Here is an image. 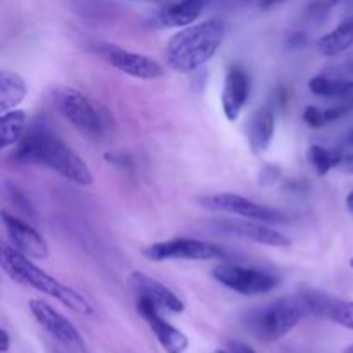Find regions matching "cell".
<instances>
[{
	"label": "cell",
	"mask_w": 353,
	"mask_h": 353,
	"mask_svg": "<svg viewBox=\"0 0 353 353\" xmlns=\"http://www.w3.org/2000/svg\"><path fill=\"white\" fill-rule=\"evenodd\" d=\"M12 159L19 164L43 165L52 169L74 185L90 186L93 183L88 164L43 124L28 128L14 150Z\"/></svg>",
	"instance_id": "1"
},
{
	"label": "cell",
	"mask_w": 353,
	"mask_h": 353,
	"mask_svg": "<svg viewBox=\"0 0 353 353\" xmlns=\"http://www.w3.org/2000/svg\"><path fill=\"white\" fill-rule=\"evenodd\" d=\"M0 262H2L3 272L12 281L19 283L23 286H30V288L37 290V292L43 293V295L59 300L62 305L71 309L72 312H78L90 317L97 314L93 303L85 295H81L74 288L64 285L59 279H55L54 276L45 272L28 255L21 254L12 245H3Z\"/></svg>",
	"instance_id": "2"
},
{
	"label": "cell",
	"mask_w": 353,
	"mask_h": 353,
	"mask_svg": "<svg viewBox=\"0 0 353 353\" xmlns=\"http://www.w3.org/2000/svg\"><path fill=\"white\" fill-rule=\"evenodd\" d=\"M226 37V26L219 19L193 23L172 34L165 45V61L174 71L193 72L216 55Z\"/></svg>",
	"instance_id": "3"
},
{
	"label": "cell",
	"mask_w": 353,
	"mask_h": 353,
	"mask_svg": "<svg viewBox=\"0 0 353 353\" xmlns=\"http://www.w3.org/2000/svg\"><path fill=\"white\" fill-rule=\"evenodd\" d=\"M310 314L305 295L286 296L250 310L243 324L259 341L272 343L285 338L300 321Z\"/></svg>",
	"instance_id": "4"
},
{
	"label": "cell",
	"mask_w": 353,
	"mask_h": 353,
	"mask_svg": "<svg viewBox=\"0 0 353 353\" xmlns=\"http://www.w3.org/2000/svg\"><path fill=\"white\" fill-rule=\"evenodd\" d=\"M50 102L59 114L86 137H100L102 119L93 103L72 86H55L50 92Z\"/></svg>",
	"instance_id": "5"
},
{
	"label": "cell",
	"mask_w": 353,
	"mask_h": 353,
	"mask_svg": "<svg viewBox=\"0 0 353 353\" xmlns=\"http://www.w3.org/2000/svg\"><path fill=\"white\" fill-rule=\"evenodd\" d=\"M145 259L152 262L165 261H224L226 250L209 241L196 238H172L165 241H155L141 250Z\"/></svg>",
	"instance_id": "6"
},
{
	"label": "cell",
	"mask_w": 353,
	"mask_h": 353,
	"mask_svg": "<svg viewBox=\"0 0 353 353\" xmlns=\"http://www.w3.org/2000/svg\"><path fill=\"white\" fill-rule=\"evenodd\" d=\"M212 278L224 288L247 296L264 295V293L272 292L279 285V279L272 272L230 264V262L216 265L212 269Z\"/></svg>",
	"instance_id": "7"
},
{
	"label": "cell",
	"mask_w": 353,
	"mask_h": 353,
	"mask_svg": "<svg viewBox=\"0 0 353 353\" xmlns=\"http://www.w3.org/2000/svg\"><path fill=\"white\" fill-rule=\"evenodd\" d=\"M202 209L210 210V212H223L233 214V216L245 217V219L261 221V223H285L286 216L279 210L265 207L262 203L254 202L243 195L236 193H214V195H203L196 199Z\"/></svg>",
	"instance_id": "8"
},
{
	"label": "cell",
	"mask_w": 353,
	"mask_h": 353,
	"mask_svg": "<svg viewBox=\"0 0 353 353\" xmlns=\"http://www.w3.org/2000/svg\"><path fill=\"white\" fill-rule=\"evenodd\" d=\"M97 54L112 65L117 71L138 79H157L164 74V69L155 59L138 52L128 50L114 43H99L95 47Z\"/></svg>",
	"instance_id": "9"
},
{
	"label": "cell",
	"mask_w": 353,
	"mask_h": 353,
	"mask_svg": "<svg viewBox=\"0 0 353 353\" xmlns=\"http://www.w3.org/2000/svg\"><path fill=\"white\" fill-rule=\"evenodd\" d=\"M159 309L161 307L154 300L141 295L137 296L138 314L147 321V324L150 326L152 333L155 334L161 347L168 353H185L186 348H188V338H186L185 333L176 330L172 324H169L168 321L162 319V316L159 314Z\"/></svg>",
	"instance_id": "10"
},
{
	"label": "cell",
	"mask_w": 353,
	"mask_h": 353,
	"mask_svg": "<svg viewBox=\"0 0 353 353\" xmlns=\"http://www.w3.org/2000/svg\"><path fill=\"white\" fill-rule=\"evenodd\" d=\"M28 307H30L31 316L37 319V323L40 324L48 334H52L55 340L61 341L65 347H83V338L81 334H79V331L76 330L74 324L69 323V321L65 319L61 312H57L54 307L48 305L43 300H30Z\"/></svg>",
	"instance_id": "11"
},
{
	"label": "cell",
	"mask_w": 353,
	"mask_h": 353,
	"mask_svg": "<svg viewBox=\"0 0 353 353\" xmlns=\"http://www.w3.org/2000/svg\"><path fill=\"white\" fill-rule=\"evenodd\" d=\"M214 226L223 233L234 234V236L245 238V240H252L255 243L268 245V247L276 248H286L292 245L286 234L281 231L274 230V228L268 226V223H261V221L252 219H221L214 223Z\"/></svg>",
	"instance_id": "12"
},
{
	"label": "cell",
	"mask_w": 353,
	"mask_h": 353,
	"mask_svg": "<svg viewBox=\"0 0 353 353\" xmlns=\"http://www.w3.org/2000/svg\"><path fill=\"white\" fill-rule=\"evenodd\" d=\"M2 223L12 241V247L17 248L21 254L28 255L30 259H38V261L48 259L50 248H48L47 240L30 223L7 212H2Z\"/></svg>",
	"instance_id": "13"
},
{
	"label": "cell",
	"mask_w": 353,
	"mask_h": 353,
	"mask_svg": "<svg viewBox=\"0 0 353 353\" xmlns=\"http://www.w3.org/2000/svg\"><path fill=\"white\" fill-rule=\"evenodd\" d=\"M250 97V78L241 65L231 64L224 78L221 103L228 121H236Z\"/></svg>",
	"instance_id": "14"
},
{
	"label": "cell",
	"mask_w": 353,
	"mask_h": 353,
	"mask_svg": "<svg viewBox=\"0 0 353 353\" xmlns=\"http://www.w3.org/2000/svg\"><path fill=\"white\" fill-rule=\"evenodd\" d=\"M128 283H130L131 290L137 293V296H147V299L154 300L161 309L169 310V312H185V303H183V300L174 292H171L168 286L162 285L157 279L147 276L145 272H131L130 278H128Z\"/></svg>",
	"instance_id": "15"
},
{
	"label": "cell",
	"mask_w": 353,
	"mask_h": 353,
	"mask_svg": "<svg viewBox=\"0 0 353 353\" xmlns=\"http://www.w3.org/2000/svg\"><path fill=\"white\" fill-rule=\"evenodd\" d=\"M309 302L310 314L324 316L333 323L353 331V302L350 300H338L321 293H303Z\"/></svg>",
	"instance_id": "16"
},
{
	"label": "cell",
	"mask_w": 353,
	"mask_h": 353,
	"mask_svg": "<svg viewBox=\"0 0 353 353\" xmlns=\"http://www.w3.org/2000/svg\"><path fill=\"white\" fill-rule=\"evenodd\" d=\"M276 130V117L274 112L268 107L255 110L252 114L250 121L247 126V138L248 145H250L254 154H264L271 145L272 138H274Z\"/></svg>",
	"instance_id": "17"
},
{
	"label": "cell",
	"mask_w": 353,
	"mask_h": 353,
	"mask_svg": "<svg viewBox=\"0 0 353 353\" xmlns=\"http://www.w3.org/2000/svg\"><path fill=\"white\" fill-rule=\"evenodd\" d=\"M207 0H181L168 9L161 10L154 23L159 28H186L196 23L203 12Z\"/></svg>",
	"instance_id": "18"
},
{
	"label": "cell",
	"mask_w": 353,
	"mask_h": 353,
	"mask_svg": "<svg viewBox=\"0 0 353 353\" xmlns=\"http://www.w3.org/2000/svg\"><path fill=\"white\" fill-rule=\"evenodd\" d=\"M28 85L23 76L16 71H0V110H12L26 99Z\"/></svg>",
	"instance_id": "19"
},
{
	"label": "cell",
	"mask_w": 353,
	"mask_h": 353,
	"mask_svg": "<svg viewBox=\"0 0 353 353\" xmlns=\"http://www.w3.org/2000/svg\"><path fill=\"white\" fill-rule=\"evenodd\" d=\"M353 47V17H348L338 28L326 33L317 41V50L324 57H334Z\"/></svg>",
	"instance_id": "20"
},
{
	"label": "cell",
	"mask_w": 353,
	"mask_h": 353,
	"mask_svg": "<svg viewBox=\"0 0 353 353\" xmlns=\"http://www.w3.org/2000/svg\"><path fill=\"white\" fill-rule=\"evenodd\" d=\"M28 117L21 109H12L2 112L0 117V148H9L10 145H17L23 134L26 133Z\"/></svg>",
	"instance_id": "21"
},
{
	"label": "cell",
	"mask_w": 353,
	"mask_h": 353,
	"mask_svg": "<svg viewBox=\"0 0 353 353\" xmlns=\"http://www.w3.org/2000/svg\"><path fill=\"white\" fill-rule=\"evenodd\" d=\"M309 161L319 176H326L331 169H336L341 161L340 152L330 150L323 145H314L309 150Z\"/></svg>",
	"instance_id": "22"
},
{
	"label": "cell",
	"mask_w": 353,
	"mask_h": 353,
	"mask_svg": "<svg viewBox=\"0 0 353 353\" xmlns=\"http://www.w3.org/2000/svg\"><path fill=\"white\" fill-rule=\"evenodd\" d=\"M303 123L307 126L314 128V130H319V128L326 126V117H324V110L319 109L316 105H309L305 110H303Z\"/></svg>",
	"instance_id": "23"
},
{
	"label": "cell",
	"mask_w": 353,
	"mask_h": 353,
	"mask_svg": "<svg viewBox=\"0 0 353 353\" xmlns=\"http://www.w3.org/2000/svg\"><path fill=\"white\" fill-rule=\"evenodd\" d=\"M7 195L10 196V200H12L14 203H16L17 207H19L23 212L30 214V216H34L33 209H31V203L30 200L26 199V196L23 195V192H21L19 188H16V186H7Z\"/></svg>",
	"instance_id": "24"
},
{
	"label": "cell",
	"mask_w": 353,
	"mask_h": 353,
	"mask_svg": "<svg viewBox=\"0 0 353 353\" xmlns=\"http://www.w3.org/2000/svg\"><path fill=\"white\" fill-rule=\"evenodd\" d=\"M228 352L230 353H257L250 345L243 343V341H230L228 343Z\"/></svg>",
	"instance_id": "25"
},
{
	"label": "cell",
	"mask_w": 353,
	"mask_h": 353,
	"mask_svg": "<svg viewBox=\"0 0 353 353\" xmlns=\"http://www.w3.org/2000/svg\"><path fill=\"white\" fill-rule=\"evenodd\" d=\"M336 169H340V171L345 172V174H353V152L341 155V161Z\"/></svg>",
	"instance_id": "26"
},
{
	"label": "cell",
	"mask_w": 353,
	"mask_h": 353,
	"mask_svg": "<svg viewBox=\"0 0 353 353\" xmlns=\"http://www.w3.org/2000/svg\"><path fill=\"white\" fill-rule=\"evenodd\" d=\"M0 340H2V343H0V352L7 353V352H9V347H10V336H9V333H7L6 330L0 331Z\"/></svg>",
	"instance_id": "27"
},
{
	"label": "cell",
	"mask_w": 353,
	"mask_h": 353,
	"mask_svg": "<svg viewBox=\"0 0 353 353\" xmlns=\"http://www.w3.org/2000/svg\"><path fill=\"white\" fill-rule=\"evenodd\" d=\"M281 2H285V0H259V6H261L262 9H269V7H274Z\"/></svg>",
	"instance_id": "28"
},
{
	"label": "cell",
	"mask_w": 353,
	"mask_h": 353,
	"mask_svg": "<svg viewBox=\"0 0 353 353\" xmlns=\"http://www.w3.org/2000/svg\"><path fill=\"white\" fill-rule=\"evenodd\" d=\"M331 6H341V3H345V6H353V0H330Z\"/></svg>",
	"instance_id": "29"
},
{
	"label": "cell",
	"mask_w": 353,
	"mask_h": 353,
	"mask_svg": "<svg viewBox=\"0 0 353 353\" xmlns=\"http://www.w3.org/2000/svg\"><path fill=\"white\" fill-rule=\"evenodd\" d=\"M347 207L353 212V192L350 193V195L347 196Z\"/></svg>",
	"instance_id": "30"
},
{
	"label": "cell",
	"mask_w": 353,
	"mask_h": 353,
	"mask_svg": "<svg viewBox=\"0 0 353 353\" xmlns=\"http://www.w3.org/2000/svg\"><path fill=\"white\" fill-rule=\"evenodd\" d=\"M348 143L353 145V130L350 131V134H348Z\"/></svg>",
	"instance_id": "31"
},
{
	"label": "cell",
	"mask_w": 353,
	"mask_h": 353,
	"mask_svg": "<svg viewBox=\"0 0 353 353\" xmlns=\"http://www.w3.org/2000/svg\"><path fill=\"white\" fill-rule=\"evenodd\" d=\"M214 353H230L228 350H216Z\"/></svg>",
	"instance_id": "32"
},
{
	"label": "cell",
	"mask_w": 353,
	"mask_h": 353,
	"mask_svg": "<svg viewBox=\"0 0 353 353\" xmlns=\"http://www.w3.org/2000/svg\"><path fill=\"white\" fill-rule=\"evenodd\" d=\"M350 268H352V269H353V257H352V259H350Z\"/></svg>",
	"instance_id": "33"
},
{
	"label": "cell",
	"mask_w": 353,
	"mask_h": 353,
	"mask_svg": "<svg viewBox=\"0 0 353 353\" xmlns=\"http://www.w3.org/2000/svg\"><path fill=\"white\" fill-rule=\"evenodd\" d=\"M352 353H353V352H352Z\"/></svg>",
	"instance_id": "34"
}]
</instances>
